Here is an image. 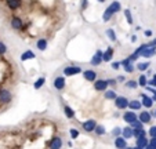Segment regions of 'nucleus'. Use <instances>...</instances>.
<instances>
[{"label": "nucleus", "mask_w": 156, "mask_h": 149, "mask_svg": "<svg viewBox=\"0 0 156 149\" xmlns=\"http://www.w3.org/2000/svg\"><path fill=\"white\" fill-rule=\"evenodd\" d=\"M129 105H130V101L126 97H118L115 99V106L118 109H126V108H129Z\"/></svg>", "instance_id": "obj_1"}, {"label": "nucleus", "mask_w": 156, "mask_h": 149, "mask_svg": "<svg viewBox=\"0 0 156 149\" xmlns=\"http://www.w3.org/2000/svg\"><path fill=\"white\" fill-rule=\"evenodd\" d=\"M102 61H104V51H101V50H97V51H95V54L93 55L90 64L94 65V66H97V65L102 64Z\"/></svg>", "instance_id": "obj_2"}, {"label": "nucleus", "mask_w": 156, "mask_h": 149, "mask_svg": "<svg viewBox=\"0 0 156 149\" xmlns=\"http://www.w3.org/2000/svg\"><path fill=\"white\" fill-rule=\"evenodd\" d=\"M77 73H82V68L80 66H66L64 69V75L65 76H73V75H77Z\"/></svg>", "instance_id": "obj_3"}, {"label": "nucleus", "mask_w": 156, "mask_h": 149, "mask_svg": "<svg viewBox=\"0 0 156 149\" xmlns=\"http://www.w3.org/2000/svg\"><path fill=\"white\" fill-rule=\"evenodd\" d=\"M123 120L126 123H129V124H131V123H134V122L138 120V116H137L133 111H129V112H126V113L123 115Z\"/></svg>", "instance_id": "obj_4"}, {"label": "nucleus", "mask_w": 156, "mask_h": 149, "mask_svg": "<svg viewBox=\"0 0 156 149\" xmlns=\"http://www.w3.org/2000/svg\"><path fill=\"white\" fill-rule=\"evenodd\" d=\"M11 101V93L9 90H0V104H9Z\"/></svg>", "instance_id": "obj_5"}, {"label": "nucleus", "mask_w": 156, "mask_h": 149, "mask_svg": "<svg viewBox=\"0 0 156 149\" xmlns=\"http://www.w3.org/2000/svg\"><path fill=\"white\" fill-rule=\"evenodd\" d=\"M83 129H84L86 131H88V133L95 131V129H97V122H95V120H93V119L87 120V122L83 123Z\"/></svg>", "instance_id": "obj_6"}, {"label": "nucleus", "mask_w": 156, "mask_h": 149, "mask_svg": "<svg viewBox=\"0 0 156 149\" xmlns=\"http://www.w3.org/2000/svg\"><path fill=\"white\" fill-rule=\"evenodd\" d=\"M83 76H84V79L88 80V82H94L95 83V79H97V72L93 70V69L83 70Z\"/></svg>", "instance_id": "obj_7"}, {"label": "nucleus", "mask_w": 156, "mask_h": 149, "mask_svg": "<svg viewBox=\"0 0 156 149\" xmlns=\"http://www.w3.org/2000/svg\"><path fill=\"white\" fill-rule=\"evenodd\" d=\"M155 55H156V47H147V44H145V50L142 51L141 57H144V58H152Z\"/></svg>", "instance_id": "obj_8"}, {"label": "nucleus", "mask_w": 156, "mask_h": 149, "mask_svg": "<svg viewBox=\"0 0 156 149\" xmlns=\"http://www.w3.org/2000/svg\"><path fill=\"white\" fill-rule=\"evenodd\" d=\"M53 86H54V88H55V90H62V88L65 87V77L64 76L55 77V79H54V82H53Z\"/></svg>", "instance_id": "obj_9"}, {"label": "nucleus", "mask_w": 156, "mask_h": 149, "mask_svg": "<svg viewBox=\"0 0 156 149\" xmlns=\"http://www.w3.org/2000/svg\"><path fill=\"white\" fill-rule=\"evenodd\" d=\"M106 87H108V82L106 80H95L94 83V88L97 91H106Z\"/></svg>", "instance_id": "obj_10"}, {"label": "nucleus", "mask_w": 156, "mask_h": 149, "mask_svg": "<svg viewBox=\"0 0 156 149\" xmlns=\"http://www.w3.org/2000/svg\"><path fill=\"white\" fill-rule=\"evenodd\" d=\"M115 146L118 149H126L127 148V140L123 138L122 135L118 137V138H115Z\"/></svg>", "instance_id": "obj_11"}, {"label": "nucleus", "mask_w": 156, "mask_h": 149, "mask_svg": "<svg viewBox=\"0 0 156 149\" xmlns=\"http://www.w3.org/2000/svg\"><path fill=\"white\" fill-rule=\"evenodd\" d=\"M141 104H142V106H145V108H152L153 99L151 98V97L145 95V94H141Z\"/></svg>", "instance_id": "obj_12"}, {"label": "nucleus", "mask_w": 156, "mask_h": 149, "mask_svg": "<svg viewBox=\"0 0 156 149\" xmlns=\"http://www.w3.org/2000/svg\"><path fill=\"white\" fill-rule=\"evenodd\" d=\"M151 113L149 112H144L142 111L141 113H140V116H138V120L142 123V124H148V123H151Z\"/></svg>", "instance_id": "obj_13"}, {"label": "nucleus", "mask_w": 156, "mask_h": 149, "mask_svg": "<svg viewBox=\"0 0 156 149\" xmlns=\"http://www.w3.org/2000/svg\"><path fill=\"white\" fill-rule=\"evenodd\" d=\"M62 148V140L59 137H55L51 140L50 142V149H61Z\"/></svg>", "instance_id": "obj_14"}, {"label": "nucleus", "mask_w": 156, "mask_h": 149, "mask_svg": "<svg viewBox=\"0 0 156 149\" xmlns=\"http://www.w3.org/2000/svg\"><path fill=\"white\" fill-rule=\"evenodd\" d=\"M33 58H36V54L33 51H30V50L24 51V54L21 55V61H28V59H33Z\"/></svg>", "instance_id": "obj_15"}, {"label": "nucleus", "mask_w": 156, "mask_h": 149, "mask_svg": "<svg viewBox=\"0 0 156 149\" xmlns=\"http://www.w3.org/2000/svg\"><path fill=\"white\" fill-rule=\"evenodd\" d=\"M129 108L131 109L133 112H134V111H140V109L142 108V104H141V101H137V99H133V101H130V105H129Z\"/></svg>", "instance_id": "obj_16"}, {"label": "nucleus", "mask_w": 156, "mask_h": 149, "mask_svg": "<svg viewBox=\"0 0 156 149\" xmlns=\"http://www.w3.org/2000/svg\"><path fill=\"white\" fill-rule=\"evenodd\" d=\"M11 27L14 29H21L22 28V20L20 17H12L11 18Z\"/></svg>", "instance_id": "obj_17"}, {"label": "nucleus", "mask_w": 156, "mask_h": 149, "mask_svg": "<svg viewBox=\"0 0 156 149\" xmlns=\"http://www.w3.org/2000/svg\"><path fill=\"white\" fill-rule=\"evenodd\" d=\"M148 145H149V140H147V137H142V138H138V140H137V146H138V148L147 149Z\"/></svg>", "instance_id": "obj_18"}, {"label": "nucleus", "mask_w": 156, "mask_h": 149, "mask_svg": "<svg viewBox=\"0 0 156 149\" xmlns=\"http://www.w3.org/2000/svg\"><path fill=\"white\" fill-rule=\"evenodd\" d=\"M112 57H113V48L108 47L106 51H104V62H109L112 59Z\"/></svg>", "instance_id": "obj_19"}, {"label": "nucleus", "mask_w": 156, "mask_h": 149, "mask_svg": "<svg viewBox=\"0 0 156 149\" xmlns=\"http://www.w3.org/2000/svg\"><path fill=\"white\" fill-rule=\"evenodd\" d=\"M6 4L9 6V9H11V10H15V9H18V7H21L20 0H7Z\"/></svg>", "instance_id": "obj_20"}, {"label": "nucleus", "mask_w": 156, "mask_h": 149, "mask_svg": "<svg viewBox=\"0 0 156 149\" xmlns=\"http://www.w3.org/2000/svg\"><path fill=\"white\" fill-rule=\"evenodd\" d=\"M147 135V131H145L144 129H137V130H133V137L134 138H142V137H145Z\"/></svg>", "instance_id": "obj_21"}, {"label": "nucleus", "mask_w": 156, "mask_h": 149, "mask_svg": "<svg viewBox=\"0 0 156 149\" xmlns=\"http://www.w3.org/2000/svg\"><path fill=\"white\" fill-rule=\"evenodd\" d=\"M113 14H115V12H113V10L111 9V7H106L105 12H104V15H102V20L105 21V22H108V21L111 20V17H112Z\"/></svg>", "instance_id": "obj_22"}, {"label": "nucleus", "mask_w": 156, "mask_h": 149, "mask_svg": "<svg viewBox=\"0 0 156 149\" xmlns=\"http://www.w3.org/2000/svg\"><path fill=\"white\" fill-rule=\"evenodd\" d=\"M122 135H123V138H126V140H129V138L133 137V129L131 127H123V131H122Z\"/></svg>", "instance_id": "obj_23"}, {"label": "nucleus", "mask_w": 156, "mask_h": 149, "mask_svg": "<svg viewBox=\"0 0 156 149\" xmlns=\"http://www.w3.org/2000/svg\"><path fill=\"white\" fill-rule=\"evenodd\" d=\"M64 112H65V115H66V117H68V119H73V117H75V111L71 108V106L65 105L64 106Z\"/></svg>", "instance_id": "obj_24"}, {"label": "nucleus", "mask_w": 156, "mask_h": 149, "mask_svg": "<svg viewBox=\"0 0 156 149\" xmlns=\"http://www.w3.org/2000/svg\"><path fill=\"white\" fill-rule=\"evenodd\" d=\"M36 46H37V48L40 50V51H44V50L47 48V40H46V39H39Z\"/></svg>", "instance_id": "obj_25"}, {"label": "nucleus", "mask_w": 156, "mask_h": 149, "mask_svg": "<svg viewBox=\"0 0 156 149\" xmlns=\"http://www.w3.org/2000/svg\"><path fill=\"white\" fill-rule=\"evenodd\" d=\"M44 83H46V77H39V79L33 83V87H35V90H39V88L43 87Z\"/></svg>", "instance_id": "obj_26"}, {"label": "nucleus", "mask_w": 156, "mask_h": 149, "mask_svg": "<svg viewBox=\"0 0 156 149\" xmlns=\"http://www.w3.org/2000/svg\"><path fill=\"white\" fill-rule=\"evenodd\" d=\"M104 97H105L106 99H116L118 98V94H116L115 91H112V90H108V91H105Z\"/></svg>", "instance_id": "obj_27"}, {"label": "nucleus", "mask_w": 156, "mask_h": 149, "mask_svg": "<svg viewBox=\"0 0 156 149\" xmlns=\"http://www.w3.org/2000/svg\"><path fill=\"white\" fill-rule=\"evenodd\" d=\"M149 66H151V62H140V64L137 65V69L141 70V72H144V70L149 69Z\"/></svg>", "instance_id": "obj_28"}, {"label": "nucleus", "mask_w": 156, "mask_h": 149, "mask_svg": "<svg viewBox=\"0 0 156 149\" xmlns=\"http://www.w3.org/2000/svg\"><path fill=\"white\" fill-rule=\"evenodd\" d=\"M106 36H108V37L111 39V41H116V40H118V39H116V33H115V30L111 29V28H109V29H106Z\"/></svg>", "instance_id": "obj_29"}, {"label": "nucleus", "mask_w": 156, "mask_h": 149, "mask_svg": "<svg viewBox=\"0 0 156 149\" xmlns=\"http://www.w3.org/2000/svg\"><path fill=\"white\" fill-rule=\"evenodd\" d=\"M109 7L113 10V12H119L122 10V6H120V3H119V2H112Z\"/></svg>", "instance_id": "obj_30"}, {"label": "nucleus", "mask_w": 156, "mask_h": 149, "mask_svg": "<svg viewBox=\"0 0 156 149\" xmlns=\"http://www.w3.org/2000/svg\"><path fill=\"white\" fill-rule=\"evenodd\" d=\"M138 86H141V87H148V80H147V77H145V75H141V76H140Z\"/></svg>", "instance_id": "obj_31"}, {"label": "nucleus", "mask_w": 156, "mask_h": 149, "mask_svg": "<svg viewBox=\"0 0 156 149\" xmlns=\"http://www.w3.org/2000/svg\"><path fill=\"white\" fill-rule=\"evenodd\" d=\"M126 87L134 90V88L138 87V82H136V80H129V82H126Z\"/></svg>", "instance_id": "obj_32"}, {"label": "nucleus", "mask_w": 156, "mask_h": 149, "mask_svg": "<svg viewBox=\"0 0 156 149\" xmlns=\"http://www.w3.org/2000/svg\"><path fill=\"white\" fill-rule=\"evenodd\" d=\"M130 127H131L133 130H137V129H142V123L140 122V120H137V122L131 123V124H130Z\"/></svg>", "instance_id": "obj_33"}, {"label": "nucleus", "mask_w": 156, "mask_h": 149, "mask_svg": "<svg viewBox=\"0 0 156 149\" xmlns=\"http://www.w3.org/2000/svg\"><path fill=\"white\" fill-rule=\"evenodd\" d=\"M95 133H97V135H105L106 130H105V127H104V126H97Z\"/></svg>", "instance_id": "obj_34"}, {"label": "nucleus", "mask_w": 156, "mask_h": 149, "mask_svg": "<svg viewBox=\"0 0 156 149\" xmlns=\"http://www.w3.org/2000/svg\"><path fill=\"white\" fill-rule=\"evenodd\" d=\"M124 15H126V18H127V22H129L130 25H133V17H131V11H130V10H124Z\"/></svg>", "instance_id": "obj_35"}, {"label": "nucleus", "mask_w": 156, "mask_h": 149, "mask_svg": "<svg viewBox=\"0 0 156 149\" xmlns=\"http://www.w3.org/2000/svg\"><path fill=\"white\" fill-rule=\"evenodd\" d=\"M69 134H71L72 140H76V138L79 137V131H77L76 129H71V130H69Z\"/></svg>", "instance_id": "obj_36"}, {"label": "nucleus", "mask_w": 156, "mask_h": 149, "mask_svg": "<svg viewBox=\"0 0 156 149\" xmlns=\"http://www.w3.org/2000/svg\"><path fill=\"white\" fill-rule=\"evenodd\" d=\"M122 131H123V129H120V127H116V129L112 131V135H115V137L118 138V137H120Z\"/></svg>", "instance_id": "obj_37"}, {"label": "nucleus", "mask_w": 156, "mask_h": 149, "mask_svg": "<svg viewBox=\"0 0 156 149\" xmlns=\"http://www.w3.org/2000/svg\"><path fill=\"white\" fill-rule=\"evenodd\" d=\"M6 51H7V46L3 43V41H0V55H2V54H4Z\"/></svg>", "instance_id": "obj_38"}, {"label": "nucleus", "mask_w": 156, "mask_h": 149, "mask_svg": "<svg viewBox=\"0 0 156 149\" xmlns=\"http://www.w3.org/2000/svg\"><path fill=\"white\" fill-rule=\"evenodd\" d=\"M149 135L151 138H156V126H152L149 129Z\"/></svg>", "instance_id": "obj_39"}, {"label": "nucleus", "mask_w": 156, "mask_h": 149, "mask_svg": "<svg viewBox=\"0 0 156 149\" xmlns=\"http://www.w3.org/2000/svg\"><path fill=\"white\" fill-rule=\"evenodd\" d=\"M134 69H136V68H134V65H133V64H130V65H127V66H124V70H126L127 73L134 72Z\"/></svg>", "instance_id": "obj_40"}, {"label": "nucleus", "mask_w": 156, "mask_h": 149, "mask_svg": "<svg viewBox=\"0 0 156 149\" xmlns=\"http://www.w3.org/2000/svg\"><path fill=\"white\" fill-rule=\"evenodd\" d=\"M122 66V64H120V61H116V62H112V68H113V69H119V68H120Z\"/></svg>", "instance_id": "obj_41"}, {"label": "nucleus", "mask_w": 156, "mask_h": 149, "mask_svg": "<svg viewBox=\"0 0 156 149\" xmlns=\"http://www.w3.org/2000/svg\"><path fill=\"white\" fill-rule=\"evenodd\" d=\"M120 64H122V66H127V65H130L131 62H130V59L129 58H126V59H123V61H120Z\"/></svg>", "instance_id": "obj_42"}, {"label": "nucleus", "mask_w": 156, "mask_h": 149, "mask_svg": "<svg viewBox=\"0 0 156 149\" xmlns=\"http://www.w3.org/2000/svg\"><path fill=\"white\" fill-rule=\"evenodd\" d=\"M108 82V86H115L116 83H118V80L116 79H109V80H106Z\"/></svg>", "instance_id": "obj_43"}, {"label": "nucleus", "mask_w": 156, "mask_h": 149, "mask_svg": "<svg viewBox=\"0 0 156 149\" xmlns=\"http://www.w3.org/2000/svg\"><path fill=\"white\" fill-rule=\"evenodd\" d=\"M149 145L153 146V148H156V138H151V140H149Z\"/></svg>", "instance_id": "obj_44"}, {"label": "nucleus", "mask_w": 156, "mask_h": 149, "mask_svg": "<svg viewBox=\"0 0 156 149\" xmlns=\"http://www.w3.org/2000/svg\"><path fill=\"white\" fill-rule=\"evenodd\" d=\"M144 35L147 36V37H149V36H152V30H145Z\"/></svg>", "instance_id": "obj_45"}, {"label": "nucleus", "mask_w": 156, "mask_h": 149, "mask_svg": "<svg viewBox=\"0 0 156 149\" xmlns=\"http://www.w3.org/2000/svg\"><path fill=\"white\" fill-rule=\"evenodd\" d=\"M116 80H118V82H120V83H123L126 79H124V76H118V79H116Z\"/></svg>", "instance_id": "obj_46"}, {"label": "nucleus", "mask_w": 156, "mask_h": 149, "mask_svg": "<svg viewBox=\"0 0 156 149\" xmlns=\"http://www.w3.org/2000/svg\"><path fill=\"white\" fill-rule=\"evenodd\" d=\"M131 41H133V43H134V41H137V36H136V35L131 36Z\"/></svg>", "instance_id": "obj_47"}, {"label": "nucleus", "mask_w": 156, "mask_h": 149, "mask_svg": "<svg viewBox=\"0 0 156 149\" xmlns=\"http://www.w3.org/2000/svg\"><path fill=\"white\" fill-rule=\"evenodd\" d=\"M87 2H83V3H82V9H86V7H87Z\"/></svg>", "instance_id": "obj_48"}, {"label": "nucleus", "mask_w": 156, "mask_h": 149, "mask_svg": "<svg viewBox=\"0 0 156 149\" xmlns=\"http://www.w3.org/2000/svg\"><path fill=\"white\" fill-rule=\"evenodd\" d=\"M126 149H142V148H138V146H134V148H126Z\"/></svg>", "instance_id": "obj_49"}, {"label": "nucleus", "mask_w": 156, "mask_h": 149, "mask_svg": "<svg viewBox=\"0 0 156 149\" xmlns=\"http://www.w3.org/2000/svg\"><path fill=\"white\" fill-rule=\"evenodd\" d=\"M147 149H156V148H153V146H151V145H148V148Z\"/></svg>", "instance_id": "obj_50"}, {"label": "nucleus", "mask_w": 156, "mask_h": 149, "mask_svg": "<svg viewBox=\"0 0 156 149\" xmlns=\"http://www.w3.org/2000/svg\"><path fill=\"white\" fill-rule=\"evenodd\" d=\"M153 115H155V117H156V111H155V113H153Z\"/></svg>", "instance_id": "obj_51"}]
</instances>
